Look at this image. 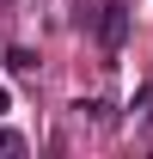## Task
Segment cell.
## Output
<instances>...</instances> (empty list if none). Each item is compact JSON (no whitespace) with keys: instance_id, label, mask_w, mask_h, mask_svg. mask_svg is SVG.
I'll return each instance as SVG.
<instances>
[{"instance_id":"7a4b0ae2","label":"cell","mask_w":153,"mask_h":159,"mask_svg":"<svg viewBox=\"0 0 153 159\" xmlns=\"http://www.w3.org/2000/svg\"><path fill=\"white\" fill-rule=\"evenodd\" d=\"M129 110H135V122H153V80L135 92V104H129Z\"/></svg>"},{"instance_id":"5b68a950","label":"cell","mask_w":153,"mask_h":159,"mask_svg":"<svg viewBox=\"0 0 153 159\" xmlns=\"http://www.w3.org/2000/svg\"><path fill=\"white\" fill-rule=\"evenodd\" d=\"M0 116H6V86H0Z\"/></svg>"},{"instance_id":"277c9868","label":"cell","mask_w":153,"mask_h":159,"mask_svg":"<svg viewBox=\"0 0 153 159\" xmlns=\"http://www.w3.org/2000/svg\"><path fill=\"white\" fill-rule=\"evenodd\" d=\"M0 153H25V141L12 135V129H0Z\"/></svg>"},{"instance_id":"6da1fadb","label":"cell","mask_w":153,"mask_h":159,"mask_svg":"<svg viewBox=\"0 0 153 159\" xmlns=\"http://www.w3.org/2000/svg\"><path fill=\"white\" fill-rule=\"evenodd\" d=\"M123 37H129V0H104V19H98V49H104V55H123Z\"/></svg>"},{"instance_id":"3957f363","label":"cell","mask_w":153,"mask_h":159,"mask_svg":"<svg viewBox=\"0 0 153 159\" xmlns=\"http://www.w3.org/2000/svg\"><path fill=\"white\" fill-rule=\"evenodd\" d=\"M6 67H12V74H37V55H31V49H6Z\"/></svg>"},{"instance_id":"8992f818","label":"cell","mask_w":153,"mask_h":159,"mask_svg":"<svg viewBox=\"0 0 153 159\" xmlns=\"http://www.w3.org/2000/svg\"><path fill=\"white\" fill-rule=\"evenodd\" d=\"M6 6H12V0H0V12H6Z\"/></svg>"}]
</instances>
